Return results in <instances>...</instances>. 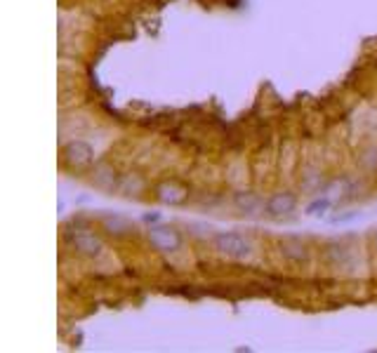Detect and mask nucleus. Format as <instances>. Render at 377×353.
I'll list each match as a JSON object with an SVG mask.
<instances>
[{"label":"nucleus","instance_id":"f257e3e1","mask_svg":"<svg viewBox=\"0 0 377 353\" xmlns=\"http://www.w3.org/2000/svg\"><path fill=\"white\" fill-rule=\"evenodd\" d=\"M213 243H215V250L222 252L225 257H232V259H243V257H248V254L253 252L250 240L243 238L241 233H234V231L215 233Z\"/></svg>","mask_w":377,"mask_h":353},{"label":"nucleus","instance_id":"f03ea898","mask_svg":"<svg viewBox=\"0 0 377 353\" xmlns=\"http://www.w3.org/2000/svg\"><path fill=\"white\" fill-rule=\"evenodd\" d=\"M149 243L158 252H177L181 247V233L172 226H151L149 229Z\"/></svg>","mask_w":377,"mask_h":353},{"label":"nucleus","instance_id":"7ed1b4c3","mask_svg":"<svg viewBox=\"0 0 377 353\" xmlns=\"http://www.w3.org/2000/svg\"><path fill=\"white\" fill-rule=\"evenodd\" d=\"M295 205H297L295 193H276L264 203V210H267L269 217H283V215H290L295 210Z\"/></svg>","mask_w":377,"mask_h":353},{"label":"nucleus","instance_id":"20e7f679","mask_svg":"<svg viewBox=\"0 0 377 353\" xmlns=\"http://www.w3.org/2000/svg\"><path fill=\"white\" fill-rule=\"evenodd\" d=\"M73 247L78 250L80 254H88V257H95V254L102 252V238H97L95 233H88V231H78L73 236Z\"/></svg>","mask_w":377,"mask_h":353},{"label":"nucleus","instance_id":"39448f33","mask_svg":"<svg viewBox=\"0 0 377 353\" xmlns=\"http://www.w3.org/2000/svg\"><path fill=\"white\" fill-rule=\"evenodd\" d=\"M66 160H68V165H73V167L88 165V162L92 160V148L88 144H83V141H73V144L66 146Z\"/></svg>","mask_w":377,"mask_h":353},{"label":"nucleus","instance_id":"423d86ee","mask_svg":"<svg viewBox=\"0 0 377 353\" xmlns=\"http://www.w3.org/2000/svg\"><path fill=\"white\" fill-rule=\"evenodd\" d=\"M234 203H236V208L243 210V212H248V215H255L257 210L264 208L262 198H257L255 193H236Z\"/></svg>","mask_w":377,"mask_h":353},{"label":"nucleus","instance_id":"0eeeda50","mask_svg":"<svg viewBox=\"0 0 377 353\" xmlns=\"http://www.w3.org/2000/svg\"><path fill=\"white\" fill-rule=\"evenodd\" d=\"M104 226L109 229V233H130L132 231V224L128 222V219H123L118 215H114V219L111 217L104 219Z\"/></svg>","mask_w":377,"mask_h":353},{"label":"nucleus","instance_id":"6e6552de","mask_svg":"<svg viewBox=\"0 0 377 353\" xmlns=\"http://www.w3.org/2000/svg\"><path fill=\"white\" fill-rule=\"evenodd\" d=\"M328 210H330V198H316L313 203H309V208H306V215H309V217H318V215H325Z\"/></svg>","mask_w":377,"mask_h":353},{"label":"nucleus","instance_id":"1a4fd4ad","mask_svg":"<svg viewBox=\"0 0 377 353\" xmlns=\"http://www.w3.org/2000/svg\"><path fill=\"white\" fill-rule=\"evenodd\" d=\"M359 217H361V212H345V215L335 217L333 224H347V222H354V219H359Z\"/></svg>","mask_w":377,"mask_h":353},{"label":"nucleus","instance_id":"9d476101","mask_svg":"<svg viewBox=\"0 0 377 353\" xmlns=\"http://www.w3.org/2000/svg\"><path fill=\"white\" fill-rule=\"evenodd\" d=\"M142 219H144L146 224H156L158 219H160V215H158V212H146V215H144Z\"/></svg>","mask_w":377,"mask_h":353},{"label":"nucleus","instance_id":"9b49d317","mask_svg":"<svg viewBox=\"0 0 377 353\" xmlns=\"http://www.w3.org/2000/svg\"><path fill=\"white\" fill-rule=\"evenodd\" d=\"M375 245H377V233H375Z\"/></svg>","mask_w":377,"mask_h":353}]
</instances>
